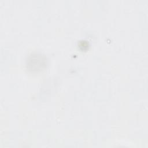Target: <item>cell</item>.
Returning a JSON list of instances; mask_svg holds the SVG:
<instances>
[{"label": "cell", "instance_id": "1", "mask_svg": "<svg viewBox=\"0 0 148 148\" xmlns=\"http://www.w3.org/2000/svg\"><path fill=\"white\" fill-rule=\"evenodd\" d=\"M47 60L41 53H32L26 61V65L28 71L31 72H39L46 68Z\"/></svg>", "mask_w": 148, "mask_h": 148}]
</instances>
